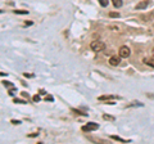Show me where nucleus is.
Listing matches in <instances>:
<instances>
[{
	"label": "nucleus",
	"instance_id": "nucleus-1",
	"mask_svg": "<svg viewBox=\"0 0 154 144\" xmlns=\"http://www.w3.org/2000/svg\"><path fill=\"white\" fill-rule=\"evenodd\" d=\"M90 48H91V50H93V52L99 53V52L105 50V44H104L103 41H100V40H94L90 44Z\"/></svg>",
	"mask_w": 154,
	"mask_h": 144
},
{
	"label": "nucleus",
	"instance_id": "nucleus-2",
	"mask_svg": "<svg viewBox=\"0 0 154 144\" xmlns=\"http://www.w3.org/2000/svg\"><path fill=\"white\" fill-rule=\"evenodd\" d=\"M98 127H99V125H98V124H95V122H88L86 125H84V126L81 127V130L85 131V133H90V131L96 130Z\"/></svg>",
	"mask_w": 154,
	"mask_h": 144
},
{
	"label": "nucleus",
	"instance_id": "nucleus-3",
	"mask_svg": "<svg viewBox=\"0 0 154 144\" xmlns=\"http://www.w3.org/2000/svg\"><path fill=\"white\" fill-rule=\"evenodd\" d=\"M118 53H119V57H121V58H128L130 54H131V50H130V48H128V46L122 45L121 48H119Z\"/></svg>",
	"mask_w": 154,
	"mask_h": 144
},
{
	"label": "nucleus",
	"instance_id": "nucleus-4",
	"mask_svg": "<svg viewBox=\"0 0 154 144\" xmlns=\"http://www.w3.org/2000/svg\"><path fill=\"white\" fill-rule=\"evenodd\" d=\"M119 61H121V57L113 55V57H110L109 63H110V66H118V64H119Z\"/></svg>",
	"mask_w": 154,
	"mask_h": 144
},
{
	"label": "nucleus",
	"instance_id": "nucleus-5",
	"mask_svg": "<svg viewBox=\"0 0 154 144\" xmlns=\"http://www.w3.org/2000/svg\"><path fill=\"white\" fill-rule=\"evenodd\" d=\"M143 62H144V63H145L146 66H149V67H153V68H154V58H153V59L144 58V59H143Z\"/></svg>",
	"mask_w": 154,
	"mask_h": 144
},
{
	"label": "nucleus",
	"instance_id": "nucleus-6",
	"mask_svg": "<svg viewBox=\"0 0 154 144\" xmlns=\"http://www.w3.org/2000/svg\"><path fill=\"white\" fill-rule=\"evenodd\" d=\"M146 7H148V2H141V3H139L135 7V9H137L139 11V9H145Z\"/></svg>",
	"mask_w": 154,
	"mask_h": 144
},
{
	"label": "nucleus",
	"instance_id": "nucleus-7",
	"mask_svg": "<svg viewBox=\"0 0 154 144\" xmlns=\"http://www.w3.org/2000/svg\"><path fill=\"white\" fill-rule=\"evenodd\" d=\"M112 139H113V140H117V142H121V143H128V140H126V139H122L121 136H117V135H112Z\"/></svg>",
	"mask_w": 154,
	"mask_h": 144
},
{
	"label": "nucleus",
	"instance_id": "nucleus-8",
	"mask_svg": "<svg viewBox=\"0 0 154 144\" xmlns=\"http://www.w3.org/2000/svg\"><path fill=\"white\" fill-rule=\"evenodd\" d=\"M116 97L113 95H102V97H99L98 100H109V99H114Z\"/></svg>",
	"mask_w": 154,
	"mask_h": 144
},
{
	"label": "nucleus",
	"instance_id": "nucleus-9",
	"mask_svg": "<svg viewBox=\"0 0 154 144\" xmlns=\"http://www.w3.org/2000/svg\"><path fill=\"white\" fill-rule=\"evenodd\" d=\"M114 8H121L122 7V0H112Z\"/></svg>",
	"mask_w": 154,
	"mask_h": 144
},
{
	"label": "nucleus",
	"instance_id": "nucleus-10",
	"mask_svg": "<svg viewBox=\"0 0 154 144\" xmlns=\"http://www.w3.org/2000/svg\"><path fill=\"white\" fill-rule=\"evenodd\" d=\"M98 2H99V4H100V5H102V7H108V0H98Z\"/></svg>",
	"mask_w": 154,
	"mask_h": 144
},
{
	"label": "nucleus",
	"instance_id": "nucleus-11",
	"mask_svg": "<svg viewBox=\"0 0 154 144\" xmlns=\"http://www.w3.org/2000/svg\"><path fill=\"white\" fill-rule=\"evenodd\" d=\"M109 17H110V18H118V17H119V13L110 12V13H109Z\"/></svg>",
	"mask_w": 154,
	"mask_h": 144
},
{
	"label": "nucleus",
	"instance_id": "nucleus-12",
	"mask_svg": "<svg viewBox=\"0 0 154 144\" xmlns=\"http://www.w3.org/2000/svg\"><path fill=\"white\" fill-rule=\"evenodd\" d=\"M103 118L104 120H109V121H114V117L113 116H109V114H103Z\"/></svg>",
	"mask_w": 154,
	"mask_h": 144
},
{
	"label": "nucleus",
	"instance_id": "nucleus-13",
	"mask_svg": "<svg viewBox=\"0 0 154 144\" xmlns=\"http://www.w3.org/2000/svg\"><path fill=\"white\" fill-rule=\"evenodd\" d=\"M14 103H21V104H26V100H22V99H14Z\"/></svg>",
	"mask_w": 154,
	"mask_h": 144
},
{
	"label": "nucleus",
	"instance_id": "nucleus-14",
	"mask_svg": "<svg viewBox=\"0 0 154 144\" xmlns=\"http://www.w3.org/2000/svg\"><path fill=\"white\" fill-rule=\"evenodd\" d=\"M109 30H112V31H118L119 27H118V26H109Z\"/></svg>",
	"mask_w": 154,
	"mask_h": 144
},
{
	"label": "nucleus",
	"instance_id": "nucleus-15",
	"mask_svg": "<svg viewBox=\"0 0 154 144\" xmlns=\"http://www.w3.org/2000/svg\"><path fill=\"white\" fill-rule=\"evenodd\" d=\"M14 13H17V14H27L28 12L27 11H14Z\"/></svg>",
	"mask_w": 154,
	"mask_h": 144
},
{
	"label": "nucleus",
	"instance_id": "nucleus-16",
	"mask_svg": "<svg viewBox=\"0 0 154 144\" xmlns=\"http://www.w3.org/2000/svg\"><path fill=\"white\" fill-rule=\"evenodd\" d=\"M32 100H33V102H38V100H40V97H38V95H33Z\"/></svg>",
	"mask_w": 154,
	"mask_h": 144
},
{
	"label": "nucleus",
	"instance_id": "nucleus-17",
	"mask_svg": "<svg viewBox=\"0 0 154 144\" xmlns=\"http://www.w3.org/2000/svg\"><path fill=\"white\" fill-rule=\"evenodd\" d=\"M75 113H79V114H82V116H86V113H84V112H81V111H77V109H72Z\"/></svg>",
	"mask_w": 154,
	"mask_h": 144
},
{
	"label": "nucleus",
	"instance_id": "nucleus-18",
	"mask_svg": "<svg viewBox=\"0 0 154 144\" xmlns=\"http://www.w3.org/2000/svg\"><path fill=\"white\" fill-rule=\"evenodd\" d=\"M11 122H12L13 125H19V124H21V122H19V121H18V120H12V121H11Z\"/></svg>",
	"mask_w": 154,
	"mask_h": 144
},
{
	"label": "nucleus",
	"instance_id": "nucleus-19",
	"mask_svg": "<svg viewBox=\"0 0 154 144\" xmlns=\"http://www.w3.org/2000/svg\"><path fill=\"white\" fill-rule=\"evenodd\" d=\"M45 100H49V102H53V97H51V95H48V97L45 98Z\"/></svg>",
	"mask_w": 154,
	"mask_h": 144
},
{
	"label": "nucleus",
	"instance_id": "nucleus-20",
	"mask_svg": "<svg viewBox=\"0 0 154 144\" xmlns=\"http://www.w3.org/2000/svg\"><path fill=\"white\" fill-rule=\"evenodd\" d=\"M3 85H5V86H12V84L8 83V81H3Z\"/></svg>",
	"mask_w": 154,
	"mask_h": 144
},
{
	"label": "nucleus",
	"instance_id": "nucleus-21",
	"mask_svg": "<svg viewBox=\"0 0 154 144\" xmlns=\"http://www.w3.org/2000/svg\"><path fill=\"white\" fill-rule=\"evenodd\" d=\"M38 135V133H35V134H30V135H28V138H33V136H37Z\"/></svg>",
	"mask_w": 154,
	"mask_h": 144
},
{
	"label": "nucleus",
	"instance_id": "nucleus-22",
	"mask_svg": "<svg viewBox=\"0 0 154 144\" xmlns=\"http://www.w3.org/2000/svg\"><path fill=\"white\" fill-rule=\"evenodd\" d=\"M14 92H16V90H14V89H11V90H9V94L13 95V94H14Z\"/></svg>",
	"mask_w": 154,
	"mask_h": 144
},
{
	"label": "nucleus",
	"instance_id": "nucleus-23",
	"mask_svg": "<svg viewBox=\"0 0 154 144\" xmlns=\"http://www.w3.org/2000/svg\"><path fill=\"white\" fill-rule=\"evenodd\" d=\"M152 55H153V58H154V49L152 50Z\"/></svg>",
	"mask_w": 154,
	"mask_h": 144
}]
</instances>
